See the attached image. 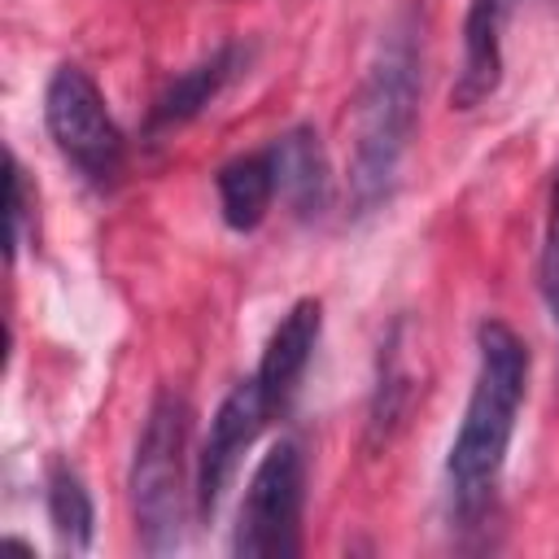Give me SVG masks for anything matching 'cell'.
Listing matches in <instances>:
<instances>
[{"instance_id": "obj_7", "label": "cell", "mask_w": 559, "mask_h": 559, "mask_svg": "<svg viewBox=\"0 0 559 559\" xmlns=\"http://www.w3.org/2000/svg\"><path fill=\"white\" fill-rule=\"evenodd\" d=\"M319 328H323V306L314 297H301L288 306V314L275 323L266 349H262V362H258V389L266 397L271 411H284L310 367V354L319 345Z\"/></svg>"}, {"instance_id": "obj_3", "label": "cell", "mask_w": 559, "mask_h": 559, "mask_svg": "<svg viewBox=\"0 0 559 559\" xmlns=\"http://www.w3.org/2000/svg\"><path fill=\"white\" fill-rule=\"evenodd\" d=\"M188 432L192 406L162 389L144 415L135 459H131V507L140 546L148 555H170L183 542L188 520Z\"/></svg>"}, {"instance_id": "obj_10", "label": "cell", "mask_w": 559, "mask_h": 559, "mask_svg": "<svg viewBox=\"0 0 559 559\" xmlns=\"http://www.w3.org/2000/svg\"><path fill=\"white\" fill-rule=\"evenodd\" d=\"M240 57H245V52H240L236 44H227V48L210 52L205 61H197L192 70H183V74H179V79L157 96L148 127H153V131H162V127H179V122L197 118V114H201V109L223 92V83L236 74Z\"/></svg>"}, {"instance_id": "obj_5", "label": "cell", "mask_w": 559, "mask_h": 559, "mask_svg": "<svg viewBox=\"0 0 559 559\" xmlns=\"http://www.w3.org/2000/svg\"><path fill=\"white\" fill-rule=\"evenodd\" d=\"M44 122H48V135L57 140V148L92 183H114V175L122 170L127 144H122V131H118L114 114L105 109V96H100V87L87 70L61 66L48 79Z\"/></svg>"}, {"instance_id": "obj_4", "label": "cell", "mask_w": 559, "mask_h": 559, "mask_svg": "<svg viewBox=\"0 0 559 559\" xmlns=\"http://www.w3.org/2000/svg\"><path fill=\"white\" fill-rule=\"evenodd\" d=\"M301 502H306V459L297 441H275L249 476L245 502L236 511L231 555L293 559L301 550Z\"/></svg>"}, {"instance_id": "obj_1", "label": "cell", "mask_w": 559, "mask_h": 559, "mask_svg": "<svg viewBox=\"0 0 559 559\" xmlns=\"http://www.w3.org/2000/svg\"><path fill=\"white\" fill-rule=\"evenodd\" d=\"M476 349L480 358H476L472 397L445 459L454 511L467 520L489 507V493L498 485V472L515 432V415L524 406V384H528V349L507 323L498 319L480 323Z\"/></svg>"}, {"instance_id": "obj_6", "label": "cell", "mask_w": 559, "mask_h": 559, "mask_svg": "<svg viewBox=\"0 0 559 559\" xmlns=\"http://www.w3.org/2000/svg\"><path fill=\"white\" fill-rule=\"evenodd\" d=\"M271 406L258 389V380H240L214 411L210 419V432H205V445H201V459H197V515L210 520L240 467V454L253 445L258 428L266 424Z\"/></svg>"}, {"instance_id": "obj_13", "label": "cell", "mask_w": 559, "mask_h": 559, "mask_svg": "<svg viewBox=\"0 0 559 559\" xmlns=\"http://www.w3.org/2000/svg\"><path fill=\"white\" fill-rule=\"evenodd\" d=\"M542 297L559 328V170L550 183V214H546V245H542Z\"/></svg>"}, {"instance_id": "obj_11", "label": "cell", "mask_w": 559, "mask_h": 559, "mask_svg": "<svg viewBox=\"0 0 559 559\" xmlns=\"http://www.w3.org/2000/svg\"><path fill=\"white\" fill-rule=\"evenodd\" d=\"M271 201H275V166H271V153L231 157L218 170V205H223V223L231 231H253L266 218Z\"/></svg>"}, {"instance_id": "obj_9", "label": "cell", "mask_w": 559, "mask_h": 559, "mask_svg": "<svg viewBox=\"0 0 559 559\" xmlns=\"http://www.w3.org/2000/svg\"><path fill=\"white\" fill-rule=\"evenodd\" d=\"M511 0H472L463 22V66L450 87L454 109H476L502 83V22Z\"/></svg>"}, {"instance_id": "obj_2", "label": "cell", "mask_w": 559, "mask_h": 559, "mask_svg": "<svg viewBox=\"0 0 559 559\" xmlns=\"http://www.w3.org/2000/svg\"><path fill=\"white\" fill-rule=\"evenodd\" d=\"M419 118V44L411 26L389 31L380 57L367 70L354 114V162H349V205L371 214L389 201L397 166L411 148Z\"/></svg>"}, {"instance_id": "obj_12", "label": "cell", "mask_w": 559, "mask_h": 559, "mask_svg": "<svg viewBox=\"0 0 559 559\" xmlns=\"http://www.w3.org/2000/svg\"><path fill=\"white\" fill-rule=\"evenodd\" d=\"M48 520H52V533L66 550H87L92 546V528H96L92 493H87L83 476L66 463H57L48 472Z\"/></svg>"}, {"instance_id": "obj_14", "label": "cell", "mask_w": 559, "mask_h": 559, "mask_svg": "<svg viewBox=\"0 0 559 559\" xmlns=\"http://www.w3.org/2000/svg\"><path fill=\"white\" fill-rule=\"evenodd\" d=\"M26 218H31V205H26V175H22L17 157L9 153V253L22 249V240H26Z\"/></svg>"}, {"instance_id": "obj_8", "label": "cell", "mask_w": 559, "mask_h": 559, "mask_svg": "<svg viewBox=\"0 0 559 559\" xmlns=\"http://www.w3.org/2000/svg\"><path fill=\"white\" fill-rule=\"evenodd\" d=\"M266 153H271V166H275V192L288 201V210L297 218H319L332 201V166H328L319 131L314 127H293Z\"/></svg>"}]
</instances>
